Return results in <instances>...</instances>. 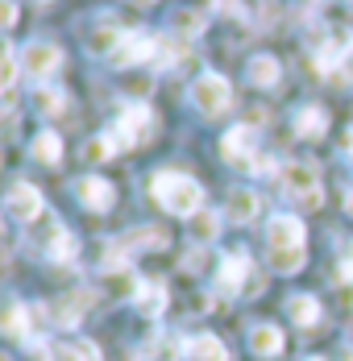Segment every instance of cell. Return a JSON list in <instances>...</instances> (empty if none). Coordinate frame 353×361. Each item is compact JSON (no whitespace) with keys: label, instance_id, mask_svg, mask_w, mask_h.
<instances>
[{"label":"cell","instance_id":"obj_1","mask_svg":"<svg viewBox=\"0 0 353 361\" xmlns=\"http://www.w3.org/2000/svg\"><path fill=\"white\" fill-rule=\"evenodd\" d=\"M150 195H154V204L158 208H167L171 216H196V212H204V187L200 179H191V175H183V171H158L154 179H150Z\"/></svg>","mask_w":353,"mask_h":361},{"label":"cell","instance_id":"obj_2","mask_svg":"<svg viewBox=\"0 0 353 361\" xmlns=\"http://www.w3.org/2000/svg\"><path fill=\"white\" fill-rule=\"evenodd\" d=\"M279 179H282L287 200H295L304 212H316L320 204H324V187H320L316 162H287L279 171Z\"/></svg>","mask_w":353,"mask_h":361},{"label":"cell","instance_id":"obj_3","mask_svg":"<svg viewBox=\"0 0 353 361\" xmlns=\"http://www.w3.org/2000/svg\"><path fill=\"white\" fill-rule=\"evenodd\" d=\"M191 104L200 109V116H225L233 109V87L229 79L216 71H204L196 83H191Z\"/></svg>","mask_w":353,"mask_h":361},{"label":"cell","instance_id":"obj_4","mask_svg":"<svg viewBox=\"0 0 353 361\" xmlns=\"http://www.w3.org/2000/svg\"><path fill=\"white\" fill-rule=\"evenodd\" d=\"M220 158H225L229 166L253 175V166H258V158H262V149H258V129H253V125H233V129L220 137Z\"/></svg>","mask_w":353,"mask_h":361},{"label":"cell","instance_id":"obj_5","mask_svg":"<svg viewBox=\"0 0 353 361\" xmlns=\"http://www.w3.org/2000/svg\"><path fill=\"white\" fill-rule=\"evenodd\" d=\"M108 137L116 142V149H129V145H145L154 137V112L145 104H129V109L116 116V125L108 129Z\"/></svg>","mask_w":353,"mask_h":361},{"label":"cell","instance_id":"obj_6","mask_svg":"<svg viewBox=\"0 0 353 361\" xmlns=\"http://www.w3.org/2000/svg\"><path fill=\"white\" fill-rule=\"evenodd\" d=\"M59 67H63V50L54 42H30L21 50V71L30 75V79H37V83H46Z\"/></svg>","mask_w":353,"mask_h":361},{"label":"cell","instance_id":"obj_7","mask_svg":"<svg viewBox=\"0 0 353 361\" xmlns=\"http://www.w3.org/2000/svg\"><path fill=\"white\" fill-rule=\"evenodd\" d=\"M4 208H8V216L17 220V224H34L46 212V200H42V191H37L34 183H13L8 195H4Z\"/></svg>","mask_w":353,"mask_h":361},{"label":"cell","instance_id":"obj_8","mask_svg":"<svg viewBox=\"0 0 353 361\" xmlns=\"http://www.w3.org/2000/svg\"><path fill=\"white\" fill-rule=\"evenodd\" d=\"M308 237L304 220L291 216V212H279V216L266 220V250H299Z\"/></svg>","mask_w":353,"mask_h":361},{"label":"cell","instance_id":"obj_9","mask_svg":"<svg viewBox=\"0 0 353 361\" xmlns=\"http://www.w3.org/2000/svg\"><path fill=\"white\" fill-rule=\"evenodd\" d=\"M100 290H104L108 299H138L141 290V279L133 274V266H125V262H112L104 274H100Z\"/></svg>","mask_w":353,"mask_h":361},{"label":"cell","instance_id":"obj_10","mask_svg":"<svg viewBox=\"0 0 353 361\" xmlns=\"http://www.w3.org/2000/svg\"><path fill=\"white\" fill-rule=\"evenodd\" d=\"M154 54H158L154 34H125L121 50L112 54V67H141V63H154Z\"/></svg>","mask_w":353,"mask_h":361},{"label":"cell","instance_id":"obj_11","mask_svg":"<svg viewBox=\"0 0 353 361\" xmlns=\"http://www.w3.org/2000/svg\"><path fill=\"white\" fill-rule=\"evenodd\" d=\"M75 195H79V204L88 212H108L116 204V187L108 179H100V175H83V179L75 183Z\"/></svg>","mask_w":353,"mask_h":361},{"label":"cell","instance_id":"obj_12","mask_svg":"<svg viewBox=\"0 0 353 361\" xmlns=\"http://www.w3.org/2000/svg\"><path fill=\"white\" fill-rule=\"evenodd\" d=\"M246 279H249V257H246V250L225 253V257H220V270H216V287L225 290V295H241V290H249Z\"/></svg>","mask_w":353,"mask_h":361},{"label":"cell","instance_id":"obj_13","mask_svg":"<svg viewBox=\"0 0 353 361\" xmlns=\"http://www.w3.org/2000/svg\"><path fill=\"white\" fill-rule=\"evenodd\" d=\"M179 357H187V341L175 336V332H154L133 353V361H179Z\"/></svg>","mask_w":353,"mask_h":361},{"label":"cell","instance_id":"obj_14","mask_svg":"<svg viewBox=\"0 0 353 361\" xmlns=\"http://www.w3.org/2000/svg\"><path fill=\"white\" fill-rule=\"evenodd\" d=\"M258 212H262V195H258L253 187H233V191H229L225 216L233 220V224H253Z\"/></svg>","mask_w":353,"mask_h":361},{"label":"cell","instance_id":"obj_15","mask_svg":"<svg viewBox=\"0 0 353 361\" xmlns=\"http://www.w3.org/2000/svg\"><path fill=\"white\" fill-rule=\"evenodd\" d=\"M291 129L304 142H320L328 133V112L320 109V104H304V109H295V116H291Z\"/></svg>","mask_w":353,"mask_h":361},{"label":"cell","instance_id":"obj_16","mask_svg":"<svg viewBox=\"0 0 353 361\" xmlns=\"http://www.w3.org/2000/svg\"><path fill=\"white\" fill-rule=\"evenodd\" d=\"M167 245V233L162 228H133V233H125L116 245H112V253H141V250H162Z\"/></svg>","mask_w":353,"mask_h":361},{"label":"cell","instance_id":"obj_17","mask_svg":"<svg viewBox=\"0 0 353 361\" xmlns=\"http://www.w3.org/2000/svg\"><path fill=\"white\" fill-rule=\"evenodd\" d=\"M121 42H125V30H116L112 21H104V25H96L92 34H88V54H104V59H112L116 50H121Z\"/></svg>","mask_w":353,"mask_h":361},{"label":"cell","instance_id":"obj_18","mask_svg":"<svg viewBox=\"0 0 353 361\" xmlns=\"http://www.w3.org/2000/svg\"><path fill=\"white\" fill-rule=\"evenodd\" d=\"M246 75H249V83H253V87H275V83H279V75H282V67H279V59H275V54H253V59H249V67H246Z\"/></svg>","mask_w":353,"mask_h":361},{"label":"cell","instance_id":"obj_19","mask_svg":"<svg viewBox=\"0 0 353 361\" xmlns=\"http://www.w3.org/2000/svg\"><path fill=\"white\" fill-rule=\"evenodd\" d=\"M30 154H34V162H42V166H59V158H63V137H59L54 129H42L34 142H30Z\"/></svg>","mask_w":353,"mask_h":361},{"label":"cell","instance_id":"obj_20","mask_svg":"<svg viewBox=\"0 0 353 361\" xmlns=\"http://www.w3.org/2000/svg\"><path fill=\"white\" fill-rule=\"evenodd\" d=\"M249 349H253L258 357H279V353H282V332L275 324L249 328Z\"/></svg>","mask_w":353,"mask_h":361},{"label":"cell","instance_id":"obj_21","mask_svg":"<svg viewBox=\"0 0 353 361\" xmlns=\"http://www.w3.org/2000/svg\"><path fill=\"white\" fill-rule=\"evenodd\" d=\"M187 361H229V349L220 345V336L200 332V336L187 341Z\"/></svg>","mask_w":353,"mask_h":361},{"label":"cell","instance_id":"obj_22","mask_svg":"<svg viewBox=\"0 0 353 361\" xmlns=\"http://www.w3.org/2000/svg\"><path fill=\"white\" fill-rule=\"evenodd\" d=\"M133 303H138V312L145 316V320H154V316L167 312V287H162V283H141Z\"/></svg>","mask_w":353,"mask_h":361},{"label":"cell","instance_id":"obj_23","mask_svg":"<svg viewBox=\"0 0 353 361\" xmlns=\"http://www.w3.org/2000/svg\"><path fill=\"white\" fill-rule=\"evenodd\" d=\"M0 328H4V336H13V341H30L34 332H30V312H25V303H8Z\"/></svg>","mask_w":353,"mask_h":361},{"label":"cell","instance_id":"obj_24","mask_svg":"<svg viewBox=\"0 0 353 361\" xmlns=\"http://www.w3.org/2000/svg\"><path fill=\"white\" fill-rule=\"evenodd\" d=\"M75 250H79V245H75V237H71L67 228H63V224H50V237H46V257H50V262H71V257H75Z\"/></svg>","mask_w":353,"mask_h":361},{"label":"cell","instance_id":"obj_25","mask_svg":"<svg viewBox=\"0 0 353 361\" xmlns=\"http://www.w3.org/2000/svg\"><path fill=\"white\" fill-rule=\"evenodd\" d=\"M304 262H308V250L304 245L299 250H266V266L275 274H295V270H304Z\"/></svg>","mask_w":353,"mask_h":361},{"label":"cell","instance_id":"obj_26","mask_svg":"<svg viewBox=\"0 0 353 361\" xmlns=\"http://www.w3.org/2000/svg\"><path fill=\"white\" fill-rule=\"evenodd\" d=\"M287 316H291L299 328H312L320 320V303L312 299V295H291V299H287Z\"/></svg>","mask_w":353,"mask_h":361},{"label":"cell","instance_id":"obj_27","mask_svg":"<svg viewBox=\"0 0 353 361\" xmlns=\"http://www.w3.org/2000/svg\"><path fill=\"white\" fill-rule=\"evenodd\" d=\"M34 109L42 112V116H59V112L67 109V92H63V87H37Z\"/></svg>","mask_w":353,"mask_h":361},{"label":"cell","instance_id":"obj_28","mask_svg":"<svg viewBox=\"0 0 353 361\" xmlns=\"http://www.w3.org/2000/svg\"><path fill=\"white\" fill-rule=\"evenodd\" d=\"M216 233H220V216L216 212H196L191 216V237H196V245H208V241H216Z\"/></svg>","mask_w":353,"mask_h":361},{"label":"cell","instance_id":"obj_29","mask_svg":"<svg viewBox=\"0 0 353 361\" xmlns=\"http://www.w3.org/2000/svg\"><path fill=\"white\" fill-rule=\"evenodd\" d=\"M17 75H21V50L13 42H4V54H0V83H4V92H13Z\"/></svg>","mask_w":353,"mask_h":361},{"label":"cell","instance_id":"obj_30","mask_svg":"<svg viewBox=\"0 0 353 361\" xmlns=\"http://www.w3.org/2000/svg\"><path fill=\"white\" fill-rule=\"evenodd\" d=\"M79 312H83V303H75V307H71L67 299H50V303H46V316L59 328H75L79 324Z\"/></svg>","mask_w":353,"mask_h":361},{"label":"cell","instance_id":"obj_31","mask_svg":"<svg viewBox=\"0 0 353 361\" xmlns=\"http://www.w3.org/2000/svg\"><path fill=\"white\" fill-rule=\"evenodd\" d=\"M112 154H116V142H112L108 133L83 142V162H104V158H112Z\"/></svg>","mask_w":353,"mask_h":361},{"label":"cell","instance_id":"obj_32","mask_svg":"<svg viewBox=\"0 0 353 361\" xmlns=\"http://www.w3.org/2000/svg\"><path fill=\"white\" fill-rule=\"evenodd\" d=\"M200 30H204V17H200L196 8H183V13H175V37H183V42H187V37H196Z\"/></svg>","mask_w":353,"mask_h":361},{"label":"cell","instance_id":"obj_33","mask_svg":"<svg viewBox=\"0 0 353 361\" xmlns=\"http://www.w3.org/2000/svg\"><path fill=\"white\" fill-rule=\"evenodd\" d=\"M337 71H341V79H345V83H353V42L341 50V63H337Z\"/></svg>","mask_w":353,"mask_h":361},{"label":"cell","instance_id":"obj_34","mask_svg":"<svg viewBox=\"0 0 353 361\" xmlns=\"http://www.w3.org/2000/svg\"><path fill=\"white\" fill-rule=\"evenodd\" d=\"M0 21H4V30H13V25H17V4H13V0H4V4H0Z\"/></svg>","mask_w":353,"mask_h":361},{"label":"cell","instance_id":"obj_35","mask_svg":"<svg viewBox=\"0 0 353 361\" xmlns=\"http://www.w3.org/2000/svg\"><path fill=\"white\" fill-rule=\"evenodd\" d=\"M341 283H353V253L341 262Z\"/></svg>","mask_w":353,"mask_h":361},{"label":"cell","instance_id":"obj_36","mask_svg":"<svg viewBox=\"0 0 353 361\" xmlns=\"http://www.w3.org/2000/svg\"><path fill=\"white\" fill-rule=\"evenodd\" d=\"M345 212H349V216H353V187H349V191H345Z\"/></svg>","mask_w":353,"mask_h":361},{"label":"cell","instance_id":"obj_37","mask_svg":"<svg viewBox=\"0 0 353 361\" xmlns=\"http://www.w3.org/2000/svg\"><path fill=\"white\" fill-rule=\"evenodd\" d=\"M34 4H50V0H34Z\"/></svg>","mask_w":353,"mask_h":361},{"label":"cell","instance_id":"obj_38","mask_svg":"<svg viewBox=\"0 0 353 361\" xmlns=\"http://www.w3.org/2000/svg\"><path fill=\"white\" fill-rule=\"evenodd\" d=\"M308 361H324V357H308Z\"/></svg>","mask_w":353,"mask_h":361}]
</instances>
